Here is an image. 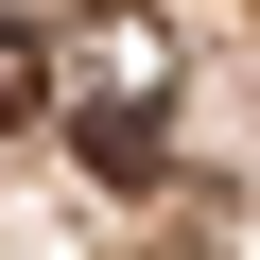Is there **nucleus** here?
<instances>
[{
	"instance_id": "nucleus-1",
	"label": "nucleus",
	"mask_w": 260,
	"mask_h": 260,
	"mask_svg": "<svg viewBox=\"0 0 260 260\" xmlns=\"http://www.w3.org/2000/svg\"><path fill=\"white\" fill-rule=\"evenodd\" d=\"M70 139H87V174H156V104H87Z\"/></svg>"
},
{
	"instance_id": "nucleus-2",
	"label": "nucleus",
	"mask_w": 260,
	"mask_h": 260,
	"mask_svg": "<svg viewBox=\"0 0 260 260\" xmlns=\"http://www.w3.org/2000/svg\"><path fill=\"white\" fill-rule=\"evenodd\" d=\"M35 87H52V52H35L18 18H0V121H35Z\"/></svg>"
}]
</instances>
